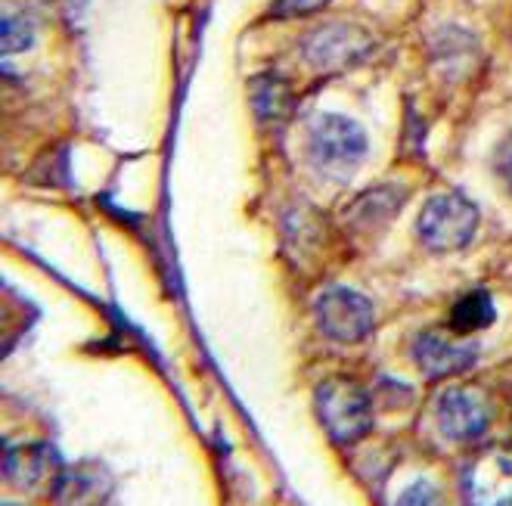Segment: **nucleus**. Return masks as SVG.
<instances>
[{"label": "nucleus", "instance_id": "nucleus-13", "mask_svg": "<svg viewBox=\"0 0 512 506\" xmlns=\"http://www.w3.org/2000/svg\"><path fill=\"white\" fill-rule=\"evenodd\" d=\"M494 317H497V311H494L491 295L488 292H469L454 305V311H450V330H454L457 336H472L478 330H485V326H491Z\"/></svg>", "mask_w": 512, "mask_h": 506}, {"label": "nucleus", "instance_id": "nucleus-2", "mask_svg": "<svg viewBox=\"0 0 512 506\" xmlns=\"http://www.w3.org/2000/svg\"><path fill=\"white\" fill-rule=\"evenodd\" d=\"M317 416L336 444H354L373 429V404L351 379H326L320 385Z\"/></svg>", "mask_w": 512, "mask_h": 506}, {"label": "nucleus", "instance_id": "nucleus-15", "mask_svg": "<svg viewBox=\"0 0 512 506\" xmlns=\"http://www.w3.org/2000/svg\"><path fill=\"white\" fill-rule=\"evenodd\" d=\"M333 0H274L270 4V16L274 19H295V16H311L323 7H329Z\"/></svg>", "mask_w": 512, "mask_h": 506}, {"label": "nucleus", "instance_id": "nucleus-4", "mask_svg": "<svg viewBox=\"0 0 512 506\" xmlns=\"http://www.w3.org/2000/svg\"><path fill=\"white\" fill-rule=\"evenodd\" d=\"M314 314H317V326L336 342H360L373 333V305L364 299L360 292L345 289V286H333L320 292V299L314 302Z\"/></svg>", "mask_w": 512, "mask_h": 506}, {"label": "nucleus", "instance_id": "nucleus-7", "mask_svg": "<svg viewBox=\"0 0 512 506\" xmlns=\"http://www.w3.org/2000/svg\"><path fill=\"white\" fill-rule=\"evenodd\" d=\"M413 361L432 379H444V376H457L463 370H469L478 361V348L472 342H457L447 333H423L413 345Z\"/></svg>", "mask_w": 512, "mask_h": 506}, {"label": "nucleus", "instance_id": "nucleus-5", "mask_svg": "<svg viewBox=\"0 0 512 506\" xmlns=\"http://www.w3.org/2000/svg\"><path fill=\"white\" fill-rule=\"evenodd\" d=\"M373 50V38L357 25H323L308 35L305 41V59L317 72H342L354 63H360Z\"/></svg>", "mask_w": 512, "mask_h": 506}, {"label": "nucleus", "instance_id": "nucleus-9", "mask_svg": "<svg viewBox=\"0 0 512 506\" xmlns=\"http://www.w3.org/2000/svg\"><path fill=\"white\" fill-rule=\"evenodd\" d=\"M438 426L454 441H475L488 429V407L478 395L466 389H447L435 404Z\"/></svg>", "mask_w": 512, "mask_h": 506}, {"label": "nucleus", "instance_id": "nucleus-12", "mask_svg": "<svg viewBox=\"0 0 512 506\" xmlns=\"http://www.w3.org/2000/svg\"><path fill=\"white\" fill-rule=\"evenodd\" d=\"M252 106L261 122H283L292 112V87L280 75H261L252 81Z\"/></svg>", "mask_w": 512, "mask_h": 506}, {"label": "nucleus", "instance_id": "nucleus-14", "mask_svg": "<svg viewBox=\"0 0 512 506\" xmlns=\"http://www.w3.org/2000/svg\"><path fill=\"white\" fill-rule=\"evenodd\" d=\"M0 41H4V53L28 50L35 41V22L25 19L22 13H4V25H0Z\"/></svg>", "mask_w": 512, "mask_h": 506}, {"label": "nucleus", "instance_id": "nucleus-17", "mask_svg": "<svg viewBox=\"0 0 512 506\" xmlns=\"http://www.w3.org/2000/svg\"><path fill=\"white\" fill-rule=\"evenodd\" d=\"M497 171H500L503 181L512 187V140H506L500 146V153H497Z\"/></svg>", "mask_w": 512, "mask_h": 506}, {"label": "nucleus", "instance_id": "nucleus-16", "mask_svg": "<svg viewBox=\"0 0 512 506\" xmlns=\"http://www.w3.org/2000/svg\"><path fill=\"white\" fill-rule=\"evenodd\" d=\"M398 506H438V491L429 482H413L398 497Z\"/></svg>", "mask_w": 512, "mask_h": 506}, {"label": "nucleus", "instance_id": "nucleus-6", "mask_svg": "<svg viewBox=\"0 0 512 506\" xmlns=\"http://www.w3.org/2000/svg\"><path fill=\"white\" fill-rule=\"evenodd\" d=\"M469 506H512V454L488 451L466 469Z\"/></svg>", "mask_w": 512, "mask_h": 506}, {"label": "nucleus", "instance_id": "nucleus-8", "mask_svg": "<svg viewBox=\"0 0 512 506\" xmlns=\"http://www.w3.org/2000/svg\"><path fill=\"white\" fill-rule=\"evenodd\" d=\"M7 482L19 491H44L56 488L59 482V457L50 444H22V448H10L4 460Z\"/></svg>", "mask_w": 512, "mask_h": 506}, {"label": "nucleus", "instance_id": "nucleus-3", "mask_svg": "<svg viewBox=\"0 0 512 506\" xmlns=\"http://www.w3.org/2000/svg\"><path fill=\"white\" fill-rule=\"evenodd\" d=\"M478 230V208L463 193H438L423 205L416 233L435 252H457L472 243Z\"/></svg>", "mask_w": 512, "mask_h": 506}, {"label": "nucleus", "instance_id": "nucleus-1", "mask_svg": "<svg viewBox=\"0 0 512 506\" xmlns=\"http://www.w3.org/2000/svg\"><path fill=\"white\" fill-rule=\"evenodd\" d=\"M308 153L314 168L333 181H348L367 156V134L354 118L326 112L311 122Z\"/></svg>", "mask_w": 512, "mask_h": 506}, {"label": "nucleus", "instance_id": "nucleus-10", "mask_svg": "<svg viewBox=\"0 0 512 506\" xmlns=\"http://www.w3.org/2000/svg\"><path fill=\"white\" fill-rule=\"evenodd\" d=\"M53 491L59 506H97L109 494V475L97 463H81L59 475Z\"/></svg>", "mask_w": 512, "mask_h": 506}, {"label": "nucleus", "instance_id": "nucleus-11", "mask_svg": "<svg viewBox=\"0 0 512 506\" xmlns=\"http://www.w3.org/2000/svg\"><path fill=\"white\" fill-rule=\"evenodd\" d=\"M407 199V193L401 187H376V190H367L364 196H357L354 205L348 208V218L351 224L364 227V230H376L382 227L391 215L398 212L401 202Z\"/></svg>", "mask_w": 512, "mask_h": 506}]
</instances>
